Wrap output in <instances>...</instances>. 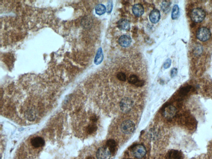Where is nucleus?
<instances>
[{"label": "nucleus", "instance_id": "obj_24", "mask_svg": "<svg viewBox=\"0 0 212 159\" xmlns=\"http://www.w3.org/2000/svg\"><path fill=\"white\" fill-rule=\"evenodd\" d=\"M112 8H113V4H112V1H109L108 2V4H107V10H106L107 13H111Z\"/></svg>", "mask_w": 212, "mask_h": 159}, {"label": "nucleus", "instance_id": "obj_27", "mask_svg": "<svg viewBox=\"0 0 212 159\" xmlns=\"http://www.w3.org/2000/svg\"><path fill=\"white\" fill-rule=\"evenodd\" d=\"M90 120L92 121V122H95L97 120V117L95 115L91 116V118H90Z\"/></svg>", "mask_w": 212, "mask_h": 159}, {"label": "nucleus", "instance_id": "obj_20", "mask_svg": "<svg viewBox=\"0 0 212 159\" xmlns=\"http://www.w3.org/2000/svg\"><path fill=\"white\" fill-rule=\"evenodd\" d=\"M191 89V86H187L186 87H184L182 88L180 90L179 93L182 96H185L187 95Z\"/></svg>", "mask_w": 212, "mask_h": 159}, {"label": "nucleus", "instance_id": "obj_16", "mask_svg": "<svg viewBox=\"0 0 212 159\" xmlns=\"http://www.w3.org/2000/svg\"><path fill=\"white\" fill-rule=\"evenodd\" d=\"M95 12L96 14L98 15H102L104 14L106 12V9L105 6L104 5L100 4L97 5L95 8Z\"/></svg>", "mask_w": 212, "mask_h": 159}, {"label": "nucleus", "instance_id": "obj_2", "mask_svg": "<svg viewBox=\"0 0 212 159\" xmlns=\"http://www.w3.org/2000/svg\"><path fill=\"white\" fill-rule=\"evenodd\" d=\"M135 125L132 121L127 120L123 121L121 125V131L125 134H130L134 132Z\"/></svg>", "mask_w": 212, "mask_h": 159}, {"label": "nucleus", "instance_id": "obj_28", "mask_svg": "<svg viewBox=\"0 0 212 159\" xmlns=\"http://www.w3.org/2000/svg\"><path fill=\"white\" fill-rule=\"evenodd\" d=\"M86 159H94V158H93V157H91V156H89L87 157V158Z\"/></svg>", "mask_w": 212, "mask_h": 159}, {"label": "nucleus", "instance_id": "obj_6", "mask_svg": "<svg viewBox=\"0 0 212 159\" xmlns=\"http://www.w3.org/2000/svg\"><path fill=\"white\" fill-rule=\"evenodd\" d=\"M133 155L138 159H141L146 154V150L145 148L141 145H138L133 147L132 149Z\"/></svg>", "mask_w": 212, "mask_h": 159}, {"label": "nucleus", "instance_id": "obj_17", "mask_svg": "<svg viewBox=\"0 0 212 159\" xmlns=\"http://www.w3.org/2000/svg\"><path fill=\"white\" fill-rule=\"evenodd\" d=\"M179 8L177 5H174L172 13V18L173 20H176L179 17Z\"/></svg>", "mask_w": 212, "mask_h": 159}, {"label": "nucleus", "instance_id": "obj_12", "mask_svg": "<svg viewBox=\"0 0 212 159\" xmlns=\"http://www.w3.org/2000/svg\"><path fill=\"white\" fill-rule=\"evenodd\" d=\"M133 12L135 16L139 17L144 13V9L143 6L140 4H136L133 6L132 9Z\"/></svg>", "mask_w": 212, "mask_h": 159}, {"label": "nucleus", "instance_id": "obj_26", "mask_svg": "<svg viewBox=\"0 0 212 159\" xmlns=\"http://www.w3.org/2000/svg\"><path fill=\"white\" fill-rule=\"evenodd\" d=\"M144 84V81H140V80H139V81L138 82V83H137L136 84H135V85L136 86H143Z\"/></svg>", "mask_w": 212, "mask_h": 159}, {"label": "nucleus", "instance_id": "obj_13", "mask_svg": "<svg viewBox=\"0 0 212 159\" xmlns=\"http://www.w3.org/2000/svg\"><path fill=\"white\" fill-rule=\"evenodd\" d=\"M169 159H182V155L180 152L177 150H170L168 153Z\"/></svg>", "mask_w": 212, "mask_h": 159}, {"label": "nucleus", "instance_id": "obj_18", "mask_svg": "<svg viewBox=\"0 0 212 159\" xmlns=\"http://www.w3.org/2000/svg\"><path fill=\"white\" fill-rule=\"evenodd\" d=\"M97 127L94 123L88 125L86 128V131L89 134H92L97 130Z\"/></svg>", "mask_w": 212, "mask_h": 159}, {"label": "nucleus", "instance_id": "obj_10", "mask_svg": "<svg viewBox=\"0 0 212 159\" xmlns=\"http://www.w3.org/2000/svg\"><path fill=\"white\" fill-rule=\"evenodd\" d=\"M149 18L150 21L153 23H158L160 18V12L157 9L152 10L150 15Z\"/></svg>", "mask_w": 212, "mask_h": 159}, {"label": "nucleus", "instance_id": "obj_4", "mask_svg": "<svg viewBox=\"0 0 212 159\" xmlns=\"http://www.w3.org/2000/svg\"><path fill=\"white\" fill-rule=\"evenodd\" d=\"M133 102L132 100L129 98H125L121 100L120 103V108L123 112H128L133 107Z\"/></svg>", "mask_w": 212, "mask_h": 159}, {"label": "nucleus", "instance_id": "obj_21", "mask_svg": "<svg viewBox=\"0 0 212 159\" xmlns=\"http://www.w3.org/2000/svg\"><path fill=\"white\" fill-rule=\"evenodd\" d=\"M128 80L129 83L135 85L136 84L139 80L138 77L135 75H130Z\"/></svg>", "mask_w": 212, "mask_h": 159}, {"label": "nucleus", "instance_id": "obj_5", "mask_svg": "<svg viewBox=\"0 0 212 159\" xmlns=\"http://www.w3.org/2000/svg\"><path fill=\"white\" fill-rule=\"evenodd\" d=\"M111 153L106 147H101L97 150L96 157L97 159H110Z\"/></svg>", "mask_w": 212, "mask_h": 159}, {"label": "nucleus", "instance_id": "obj_19", "mask_svg": "<svg viewBox=\"0 0 212 159\" xmlns=\"http://www.w3.org/2000/svg\"><path fill=\"white\" fill-rule=\"evenodd\" d=\"M171 4L169 1H164L163 2L161 5V8L164 12H167L169 11Z\"/></svg>", "mask_w": 212, "mask_h": 159}, {"label": "nucleus", "instance_id": "obj_14", "mask_svg": "<svg viewBox=\"0 0 212 159\" xmlns=\"http://www.w3.org/2000/svg\"><path fill=\"white\" fill-rule=\"evenodd\" d=\"M103 59H104V55H103V52H102L101 48H100L97 51L96 57L94 59V64L96 65L99 64L102 62Z\"/></svg>", "mask_w": 212, "mask_h": 159}, {"label": "nucleus", "instance_id": "obj_3", "mask_svg": "<svg viewBox=\"0 0 212 159\" xmlns=\"http://www.w3.org/2000/svg\"><path fill=\"white\" fill-rule=\"evenodd\" d=\"M211 36V31L206 27H202L198 30L196 37L198 40L201 42H206L210 39Z\"/></svg>", "mask_w": 212, "mask_h": 159}, {"label": "nucleus", "instance_id": "obj_8", "mask_svg": "<svg viewBox=\"0 0 212 159\" xmlns=\"http://www.w3.org/2000/svg\"><path fill=\"white\" fill-rule=\"evenodd\" d=\"M31 145L35 148H40L45 146V142L43 138L41 137H36L31 140Z\"/></svg>", "mask_w": 212, "mask_h": 159}, {"label": "nucleus", "instance_id": "obj_23", "mask_svg": "<svg viewBox=\"0 0 212 159\" xmlns=\"http://www.w3.org/2000/svg\"><path fill=\"white\" fill-rule=\"evenodd\" d=\"M172 61L171 60L169 59H168L166 61H165L164 64V68L165 69H167L170 67L171 65Z\"/></svg>", "mask_w": 212, "mask_h": 159}, {"label": "nucleus", "instance_id": "obj_11", "mask_svg": "<svg viewBox=\"0 0 212 159\" xmlns=\"http://www.w3.org/2000/svg\"><path fill=\"white\" fill-rule=\"evenodd\" d=\"M118 28L123 30H128L130 29V24L129 21L125 19H121L117 23Z\"/></svg>", "mask_w": 212, "mask_h": 159}, {"label": "nucleus", "instance_id": "obj_1", "mask_svg": "<svg viewBox=\"0 0 212 159\" xmlns=\"http://www.w3.org/2000/svg\"><path fill=\"white\" fill-rule=\"evenodd\" d=\"M206 17V13L201 8H196L191 12L190 18L191 20L195 23H201L204 19Z\"/></svg>", "mask_w": 212, "mask_h": 159}, {"label": "nucleus", "instance_id": "obj_7", "mask_svg": "<svg viewBox=\"0 0 212 159\" xmlns=\"http://www.w3.org/2000/svg\"><path fill=\"white\" fill-rule=\"evenodd\" d=\"M176 114V109L172 105L167 106L164 110V115L168 119L172 118L175 117Z\"/></svg>", "mask_w": 212, "mask_h": 159}, {"label": "nucleus", "instance_id": "obj_25", "mask_svg": "<svg viewBox=\"0 0 212 159\" xmlns=\"http://www.w3.org/2000/svg\"><path fill=\"white\" fill-rule=\"evenodd\" d=\"M177 69L176 68H173V69H172V70L171 71V76L172 77L174 78L176 76L177 74Z\"/></svg>", "mask_w": 212, "mask_h": 159}, {"label": "nucleus", "instance_id": "obj_22", "mask_svg": "<svg viewBox=\"0 0 212 159\" xmlns=\"http://www.w3.org/2000/svg\"><path fill=\"white\" fill-rule=\"evenodd\" d=\"M117 78L121 81H125L126 80V76L124 73L119 72L117 74Z\"/></svg>", "mask_w": 212, "mask_h": 159}, {"label": "nucleus", "instance_id": "obj_15", "mask_svg": "<svg viewBox=\"0 0 212 159\" xmlns=\"http://www.w3.org/2000/svg\"><path fill=\"white\" fill-rule=\"evenodd\" d=\"M106 146L110 150L111 153H114L116 148V143L114 140L109 139L106 142Z\"/></svg>", "mask_w": 212, "mask_h": 159}, {"label": "nucleus", "instance_id": "obj_9", "mask_svg": "<svg viewBox=\"0 0 212 159\" xmlns=\"http://www.w3.org/2000/svg\"><path fill=\"white\" fill-rule=\"evenodd\" d=\"M118 42L121 47H127L131 44V39L128 36L123 35L120 37L118 39Z\"/></svg>", "mask_w": 212, "mask_h": 159}]
</instances>
